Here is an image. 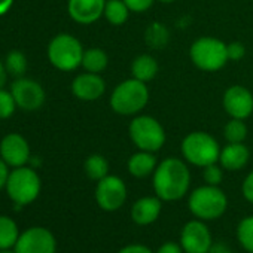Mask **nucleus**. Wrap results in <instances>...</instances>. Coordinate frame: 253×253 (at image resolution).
I'll use <instances>...</instances> for the list:
<instances>
[{"label": "nucleus", "instance_id": "obj_1", "mask_svg": "<svg viewBox=\"0 0 253 253\" xmlns=\"http://www.w3.org/2000/svg\"><path fill=\"white\" fill-rule=\"evenodd\" d=\"M191 185V173L179 158H167L154 171V189L163 201H177L183 198Z\"/></svg>", "mask_w": 253, "mask_h": 253}, {"label": "nucleus", "instance_id": "obj_2", "mask_svg": "<svg viewBox=\"0 0 253 253\" xmlns=\"http://www.w3.org/2000/svg\"><path fill=\"white\" fill-rule=\"evenodd\" d=\"M149 100V89L145 82L137 79H126L121 82L110 95L112 109L124 116L139 113Z\"/></svg>", "mask_w": 253, "mask_h": 253}, {"label": "nucleus", "instance_id": "obj_3", "mask_svg": "<svg viewBox=\"0 0 253 253\" xmlns=\"http://www.w3.org/2000/svg\"><path fill=\"white\" fill-rule=\"evenodd\" d=\"M188 206L191 213L198 219L213 220L225 213L228 207V198L217 186L206 185L192 191Z\"/></svg>", "mask_w": 253, "mask_h": 253}, {"label": "nucleus", "instance_id": "obj_4", "mask_svg": "<svg viewBox=\"0 0 253 253\" xmlns=\"http://www.w3.org/2000/svg\"><path fill=\"white\" fill-rule=\"evenodd\" d=\"M182 154L188 163L204 169L219 161L220 148L216 139L209 133L194 131L183 139Z\"/></svg>", "mask_w": 253, "mask_h": 253}, {"label": "nucleus", "instance_id": "obj_5", "mask_svg": "<svg viewBox=\"0 0 253 253\" xmlns=\"http://www.w3.org/2000/svg\"><path fill=\"white\" fill-rule=\"evenodd\" d=\"M84 48L81 42L67 33L57 35L48 46V58L54 67L63 72L75 70L82 66Z\"/></svg>", "mask_w": 253, "mask_h": 253}, {"label": "nucleus", "instance_id": "obj_6", "mask_svg": "<svg viewBox=\"0 0 253 253\" xmlns=\"http://www.w3.org/2000/svg\"><path fill=\"white\" fill-rule=\"evenodd\" d=\"M128 133L133 143L146 152H157L166 143V131L163 125L152 116L142 115L131 121Z\"/></svg>", "mask_w": 253, "mask_h": 253}, {"label": "nucleus", "instance_id": "obj_7", "mask_svg": "<svg viewBox=\"0 0 253 253\" xmlns=\"http://www.w3.org/2000/svg\"><path fill=\"white\" fill-rule=\"evenodd\" d=\"M189 55L192 63L204 72L220 70L228 61L226 45L216 38H200L197 39L191 49Z\"/></svg>", "mask_w": 253, "mask_h": 253}, {"label": "nucleus", "instance_id": "obj_8", "mask_svg": "<svg viewBox=\"0 0 253 253\" xmlns=\"http://www.w3.org/2000/svg\"><path fill=\"white\" fill-rule=\"evenodd\" d=\"M6 189L17 206H26L38 198L41 192V179L33 169L17 167L9 173Z\"/></svg>", "mask_w": 253, "mask_h": 253}, {"label": "nucleus", "instance_id": "obj_9", "mask_svg": "<svg viewBox=\"0 0 253 253\" xmlns=\"http://www.w3.org/2000/svg\"><path fill=\"white\" fill-rule=\"evenodd\" d=\"M97 204L106 211H115L121 209L126 200V186L118 176L107 174L98 180L95 188Z\"/></svg>", "mask_w": 253, "mask_h": 253}, {"label": "nucleus", "instance_id": "obj_10", "mask_svg": "<svg viewBox=\"0 0 253 253\" xmlns=\"http://www.w3.org/2000/svg\"><path fill=\"white\" fill-rule=\"evenodd\" d=\"M57 243L51 231L45 228H30L24 231L14 250L15 253H55Z\"/></svg>", "mask_w": 253, "mask_h": 253}, {"label": "nucleus", "instance_id": "obj_11", "mask_svg": "<svg viewBox=\"0 0 253 253\" xmlns=\"http://www.w3.org/2000/svg\"><path fill=\"white\" fill-rule=\"evenodd\" d=\"M180 246L186 253H209L213 246L210 229L201 220L188 222L180 232Z\"/></svg>", "mask_w": 253, "mask_h": 253}, {"label": "nucleus", "instance_id": "obj_12", "mask_svg": "<svg viewBox=\"0 0 253 253\" xmlns=\"http://www.w3.org/2000/svg\"><path fill=\"white\" fill-rule=\"evenodd\" d=\"M11 92L15 98L17 106L27 112L41 109V106L45 101L43 88L41 86V84L32 79H26V78L17 79L11 86Z\"/></svg>", "mask_w": 253, "mask_h": 253}, {"label": "nucleus", "instance_id": "obj_13", "mask_svg": "<svg viewBox=\"0 0 253 253\" xmlns=\"http://www.w3.org/2000/svg\"><path fill=\"white\" fill-rule=\"evenodd\" d=\"M223 109L234 119H246L253 112V94L246 86L232 85L223 94Z\"/></svg>", "mask_w": 253, "mask_h": 253}, {"label": "nucleus", "instance_id": "obj_14", "mask_svg": "<svg viewBox=\"0 0 253 253\" xmlns=\"http://www.w3.org/2000/svg\"><path fill=\"white\" fill-rule=\"evenodd\" d=\"M0 157L12 167H23L30 158V148L27 140L20 134H8L0 143Z\"/></svg>", "mask_w": 253, "mask_h": 253}, {"label": "nucleus", "instance_id": "obj_15", "mask_svg": "<svg viewBox=\"0 0 253 253\" xmlns=\"http://www.w3.org/2000/svg\"><path fill=\"white\" fill-rule=\"evenodd\" d=\"M106 0H69L67 11L73 21L92 24L104 14Z\"/></svg>", "mask_w": 253, "mask_h": 253}, {"label": "nucleus", "instance_id": "obj_16", "mask_svg": "<svg viewBox=\"0 0 253 253\" xmlns=\"http://www.w3.org/2000/svg\"><path fill=\"white\" fill-rule=\"evenodd\" d=\"M72 91L82 101H94V100H98L104 94L106 84L98 76V73L88 72L75 78L72 84Z\"/></svg>", "mask_w": 253, "mask_h": 253}, {"label": "nucleus", "instance_id": "obj_17", "mask_svg": "<svg viewBox=\"0 0 253 253\" xmlns=\"http://www.w3.org/2000/svg\"><path fill=\"white\" fill-rule=\"evenodd\" d=\"M161 213V200L158 197H143L137 200L131 209V217L137 225L154 223Z\"/></svg>", "mask_w": 253, "mask_h": 253}, {"label": "nucleus", "instance_id": "obj_18", "mask_svg": "<svg viewBox=\"0 0 253 253\" xmlns=\"http://www.w3.org/2000/svg\"><path fill=\"white\" fill-rule=\"evenodd\" d=\"M249 149L243 143H229L220 151L219 161L225 170L237 171L249 163Z\"/></svg>", "mask_w": 253, "mask_h": 253}, {"label": "nucleus", "instance_id": "obj_19", "mask_svg": "<svg viewBox=\"0 0 253 253\" xmlns=\"http://www.w3.org/2000/svg\"><path fill=\"white\" fill-rule=\"evenodd\" d=\"M126 167H128V171L131 176H134L137 179H143L155 171L157 158H155L154 152L140 151L128 160V166Z\"/></svg>", "mask_w": 253, "mask_h": 253}, {"label": "nucleus", "instance_id": "obj_20", "mask_svg": "<svg viewBox=\"0 0 253 253\" xmlns=\"http://www.w3.org/2000/svg\"><path fill=\"white\" fill-rule=\"evenodd\" d=\"M131 72H133V78L142 82H149L152 81L157 73H158V63L152 55L143 54L134 58L133 64H131Z\"/></svg>", "mask_w": 253, "mask_h": 253}, {"label": "nucleus", "instance_id": "obj_21", "mask_svg": "<svg viewBox=\"0 0 253 253\" xmlns=\"http://www.w3.org/2000/svg\"><path fill=\"white\" fill-rule=\"evenodd\" d=\"M130 8L125 5L124 0H106L103 17L113 26H122L130 15Z\"/></svg>", "mask_w": 253, "mask_h": 253}, {"label": "nucleus", "instance_id": "obj_22", "mask_svg": "<svg viewBox=\"0 0 253 253\" xmlns=\"http://www.w3.org/2000/svg\"><path fill=\"white\" fill-rule=\"evenodd\" d=\"M109 58L107 54L100 48H89L84 51L82 67L89 73H100L107 67Z\"/></svg>", "mask_w": 253, "mask_h": 253}, {"label": "nucleus", "instance_id": "obj_23", "mask_svg": "<svg viewBox=\"0 0 253 253\" xmlns=\"http://www.w3.org/2000/svg\"><path fill=\"white\" fill-rule=\"evenodd\" d=\"M20 232L17 223L8 216H0V249L15 247Z\"/></svg>", "mask_w": 253, "mask_h": 253}, {"label": "nucleus", "instance_id": "obj_24", "mask_svg": "<svg viewBox=\"0 0 253 253\" xmlns=\"http://www.w3.org/2000/svg\"><path fill=\"white\" fill-rule=\"evenodd\" d=\"M85 173L92 180H101L109 174V163L103 155L94 154L85 161Z\"/></svg>", "mask_w": 253, "mask_h": 253}, {"label": "nucleus", "instance_id": "obj_25", "mask_svg": "<svg viewBox=\"0 0 253 253\" xmlns=\"http://www.w3.org/2000/svg\"><path fill=\"white\" fill-rule=\"evenodd\" d=\"M145 38H146V43L151 46V48H155V49H161L167 45L169 42V30L164 27V24L161 23H154L148 27L146 33H145Z\"/></svg>", "mask_w": 253, "mask_h": 253}, {"label": "nucleus", "instance_id": "obj_26", "mask_svg": "<svg viewBox=\"0 0 253 253\" xmlns=\"http://www.w3.org/2000/svg\"><path fill=\"white\" fill-rule=\"evenodd\" d=\"M225 139L229 143H243L244 139L247 137V126L243 122V119H231L223 130Z\"/></svg>", "mask_w": 253, "mask_h": 253}, {"label": "nucleus", "instance_id": "obj_27", "mask_svg": "<svg viewBox=\"0 0 253 253\" xmlns=\"http://www.w3.org/2000/svg\"><path fill=\"white\" fill-rule=\"evenodd\" d=\"M237 238L240 244L249 252L253 253V216L244 217L237 226Z\"/></svg>", "mask_w": 253, "mask_h": 253}, {"label": "nucleus", "instance_id": "obj_28", "mask_svg": "<svg viewBox=\"0 0 253 253\" xmlns=\"http://www.w3.org/2000/svg\"><path fill=\"white\" fill-rule=\"evenodd\" d=\"M5 67L6 72L11 73L12 76H23L27 70V60L24 54H21L20 51H11L6 55Z\"/></svg>", "mask_w": 253, "mask_h": 253}, {"label": "nucleus", "instance_id": "obj_29", "mask_svg": "<svg viewBox=\"0 0 253 253\" xmlns=\"http://www.w3.org/2000/svg\"><path fill=\"white\" fill-rule=\"evenodd\" d=\"M17 103L12 95V92L5 91L3 88H0V119H6L12 116L15 112Z\"/></svg>", "mask_w": 253, "mask_h": 253}, {"label": "nucleus", "instance_id": "obj_30", "mask_svg": "<svg viewBox=\"0 0 253 253\" xmlns=\"http://www.w3.org/2000/svg\"><path fill=\"white\" fill-rule=\"evenodd\" d=\"M203 177H204L207 185L217 186L223 179V173H222V169L219 166H216V163H214V164H210V166L204 167Z\"/></svg>", "mask_w": 253, "mask_h": 253}, {"label": "nucleus", "instance_id": "obj_31", "mask_svg": "<svg viewBox=\"0 0 253 253\" xmlns=\"http://www.w3.org/2000/svg\"><path fill=\"white\" fill-rule=\"evenodd\" d=\"M226 51H228V60H231V61H238L246 54V48L240 42H232V43L226 45Z\"/></svg>", "mask_w": 253, "mask_h": 253}, {"label": "nucleus", "instance_id": "obj_32", "mask_svg": "<svg viewBox=\"0 0 253 253\" xmlns=\"http://www.w3.org/2000/svg\"><path fill=\"white\" fill-rule=\"evenodd\" d=\"M124 2L131 12H145L154 5L155 0H124Z\"/></svg>", "mask_w": 253, "mask_h": 253}, {"label": "nucleus", "instance_id": "obj_33", "mask_svg": "<svg viewBox=\"0 0 253 253\" xmlns=\"http://www.w3.org/2000/svg\"><path fill=\"white\" fill-rule=\"evenodd\" d=\"M243 195L249 203H253V171L249 173L243 182Z\"/></svg>", "mask_w": 253, "mask_h": 253}, {"label": "nucleus", "instance_id": "obj_34", "mask_svg": "<svg viewBox=\"0 0 253 253\" xmlns=\"http://www.w3.org/2000/svg\"><path fill=\"white\" fill-rule=\"evenodd\" d=\"M118 253H154V252L143 244H128L122 247Z\"/></svg>", "mask_w": 253, "mask_h": 253}, {"label": "nucleus", "instance_id": "obj_35", "mask_svg": "<svg viewBox=\"0 0 253 253\" xmlns=\"http://www.w3.org/2000/svg\"><path fill=\"white\" fill-rule=\"evenodd\" d=\"M182 252H183V249H182L180 244L173 243V241H167V243H164V244L158 249L157 253H182Z\"/></svg>", "mask_w": 253, "mask_h": 253}, {"label": "nucleus", "instance_id": "obj_36", "mask_svg": "<svg viewBox=\"0 0 253 253\" xmlns=\"http://www.w3.org/2000/svg\"><path fill=\"white\" fill-rule=\"evenodd\" d=\"M8 177H9V173H8V164L0 158V189L3 186H6V182H8Z\"/></svg>", "mask_w": 253, "mask_h": 253}, {"label": "nucleus", "instance_id": "obj_37", "mask_svg": "<svg viewBox=\"0 0 253 253\" xmlns=\"http://www.w3.org/2000/svg\"><path fill=\"white\" fill-rule=\"evenodd\" d=\"M14 3V0H0V17L5 15Z\"/></svg>", "mask_w": 253, "mask_h": 253}, {"label": "nucleus", "instance_id": "obj_38", "mask_svg": "<svg viewBox=\"0 0 253 253\" xmlns=\"http://www.w3.org/2000/svg\"><path fill=\"white\" fill-rule=\"evenodd\" d=\"M209 253H234V252H231L229 249H226L223 244H216V246H211V249H210Z\"/></svg>", "mask_w": 253, "mask_h": 253}, {"label": "nucleus", "instance_id": "obj_39", "mask_svg": "<svg viewBox=\"0 0 253 253\" xmlns=\"http://www.w3.org/2000/svg\"><path fill=\"white\" fill-rule=\"evenodd\" d=\"M5 81H6V67L2 64V61H0V88L3 86Z\"/></svg>", "mask_w": 253, "mask_h": 253}, {"label": "nucleus", "instance_id": "obj_40", "mask_svg": "<svg viewBox=\"0 0 253 253\" xmlns=\"http://www.w3.org/2000/svg\"><path fill=\"white\" fill-rule=\"evenodd\" d=\"M0 253H15V250H11V249H0Z\"/></svg>", "mask_w": 253, "mask_h": 253}, {"label": "nucleus", "instance_id": "obj_41", "mask_svg": "<svg viewBox=\"0 0 253 253\" xmlns=\"http://www.w3.org/2000/svg\"><path fill=\"white\" fill-rule=\"evenodd\" d=\"M158 2H161V3H173L174 0H158Z\"/></svg>", "mask_w": 253, "mask_h": 253}]
</instances>
